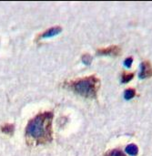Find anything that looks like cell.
<instances>
[{
  "mask_svg": "<svg viewBox=\"0 0 152 156\" xmlns=\"http://www.w3.org/2000/svg\"><path fill=\"white\" fill-rule=\"evenodd\" d=\"M52 120L53 113L45 112L31 119L26 126L27 136L37 141L38 144H45L52 140Z\"/></svg>",
  "mask_w": 152,
  "mask_h": 156,
  "instance_id": "1",
  "label": "cell"
},
{
  "mask_svg": "<svg viewBox=\"0 0 152 156\" xmlns=\"http://www.w3.org/2000/svg\"><path fill=\"white\" fill-rule=\"evenodd\" d=\"M66 88L86 98H96L99 88V79L95 75L66 82Z\"/></svg>",
  "mask_w": 152,
  "mask_h": 156,
  "instance_id": "2",
  "label": "cell"
},
{
  "mask_svg": "<svg viewBox=\"0 0 152 156\" xmlns=\"http://www.w3.org/2000/svg\"><path fill=\"white\" fill-rule=\"evenodd\" d=\"M120 51H121V48L119 46L111 45V46H109L108 48L98 49L97 53L98 55H102V56H113V57H116V56H119L120 54Z\"/></svg>",
  "mask_w": 152,
  "mask_h": 156,
  "instance_id": "3",
  "label": "cell"
},
{
  "mask_svg": "<svg viewBox=\"0 0 152 156\" xmlns=\"http://www.w3.org/2000/svg\"><path fill=\"white\" fill-rule=\"evenodd\" d=\"M152 76V65L148 60L143 61L140 64V72L139 74L140 79H147Z\"/></svg>",
  "mask_w": 152,
  "mask_h": 156,
  "instance_id": "4",
  "label": "cell"
},
{
  "mask_svg": "<svg viewBox=\"0 0 152 156\" xmlns=\"http://www.w3.org/2000/svg\"><path fill=\"white\" fill-rule=\"evenodd\" d=\"M61 31H62V27H50V28L47 29L44 33H42L40 35L39 37L40 38L51 37L58 35L59 33H61Z\"/></svg>",
  "mask_w": 152,
  "mask_h": 156,
  "instance_id": "5",
  "label": "cell"
},
{
  "mask_svg": "<svg viewBox=\"0 0 152 156\" xmlns=\"http://www.w3.org/2000/svg\"><path fill=\"white\" fill-rule=\"evenodd\" d=\"M126 152L128 154H130V156H136L139 153V148L136 144H130L126 147Z\"/></svg>",
  "mask_w": 152,
  "mask_h": 156,
  "instance_id": "6",
  "label": "cell"
},
{
  "mask_svg": "<svg viewBox=\"0 0 152 156\" xmlns=\"http://www.w3.org/2000/svg\"><path fill=\"white\" fill-rule=\"evenodd\" d=\"M104 156H127L121 150L119 149H113L109 150L104 154Z\"/></svg>",
  "mask_w": 152,
  "mask_h": 156,
  "instance_id": "7",
  "label": "cell"
},
{
  "mask_svg": "<svg viewBox=\"0 0 152 156\" xmlns=\"http://www.w3.org/2000/svg\"><path fill=\"white\" fill-rule=\"evenodd\" d=\"M135 95H136V90L132 88H130L124 91V99L127 101L133 99L135 97Z\"/></svg>",
  "mask_w": 152,
  "mask_h": 156,
  "instance_id": "8",
  "label": "cell"
},
{
  "mask_svg": "<svg viewBox=\"0 0 152 156\" xmlns=\"http://www.w3.org/2000/svg\"><path fill=\"white\" fill-rule=\"evenodd\" d=\"M1 131L6 134H12L15 131L14 124H5L1 127Z\"/></svg>",
  "mask_w": 152,
  "mask_h": 156,
  "instance_id": "9",
  "label": "cell"
},
{
  "mask_svg": "<svg viewBox=\"0 0 152 156\" xmlns=\"http://www.w3.org/2000/svg\"><path fill=\"white\" fill-rule=\"evenodd\" d=\"M134 78V73H125L123 72L121 76V81L122 83H128Z\"/></svg>",
  "mask_w": 152,
  "mask_h": 156,
  "instance_id": "10",
  "label": "cell"
},
{
  "mask_svg": "<svg viewBox=\"0 0 152 156\" xmlns=\"http://www.w3.org/2000/svg\"><path fill=\"white\" fill-rule=\"evenodd\" d=\"M82 61H83V63L86 64V65H90V63H91V61H92V57H91L89 54L86 53V54H84V55L82 56Z\"/></svg>",
  "mask_w": 152,
  "mask_h": 156,
  "instance_id": "11",
  "label": "cell"
},
{
  "mask_svg": "<svg viewBox=\"0 0 152 156\" xmlns=\"http://www.w3.org/2000/svg\"><path fill=\"white\" fill-rule=\"evenodd\" d=\"M132 62H133V58H132V57H130V58H127L124 60V65H125L127 68H130L131 65H132Z\"/></svg>",
  "mask_w": 152,
  "mask_h": 156,
  "instance_id": "12",
  "label": "cell"
}]
</instances>
